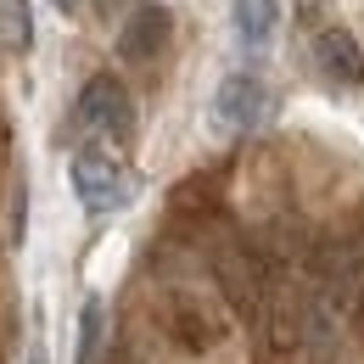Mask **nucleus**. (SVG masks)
I'll return each mask as SVG.
<instances>
[{"mask_svg":"<svg viewBox=\"0 0 364 364\" xmlns=\"http://www.w3.org/2000/svg\"><path fill=\"white\" fill-rule=\"evenodd\" d=\"M73 191H79V202L90 208V213H124L129 202H135V174H129V163L112 151V146H85L79 157H73Z\"/></svg>","mask_w":364,"mask_h":364,"instance_id":"nucleus-1","label":"nucleus"},{"mask_svg":"<svg viewBox=\"0 0 364 364\" xmlns=\"http://www.w3.org/2000/svg\"><path fill=\"white\" fill-rule=\"evenodd\" d=\"M163 325H168V336H174L180 353H213L219 336H225V319L213 314L202 297H191V291H174V297H168Z\"/></svg>","mask_w":364,"mask_h":364,"instance_id":"nucleus-5","label":"nucleus"},{"mask_svg":"<svg viewBox=\"0 0 364 364\" xmlns=\"http://www.w3.org/2000/svg\"><path fill=\"white\" fill-rule=\"evenodd\" d=\"M0 46H6V50H28V46H34L28 0H0Z\"/></svg>","mask_w":364,"mask_h":364,"instance_id":"nucleus-9","label":"nucleus"},{"mask_svg":"<svg viewBox=\"0 0 364 364\" xmlns=\"http://www.w3.org/2000/svg\"><path fill=\"white\" fill-rule=\"evenodd\" d=\"M23 230H28V185H11V247H23Z\"/></svg>","mask_w":364,"mask_h":364,"instance_id":"nucleus-11","label":"nucleus"},{"mask_svg":"<svg viewBox=\"0 0 364 364\" xmlns=\"http://www.w3.org/2000/svg\"><path fill=\"white\" fill-rule=\"evenodd\" d=\"M56 6H62V11H68V6H73V0H56Z\"/></svg>","mask_w":364,"mask_h":364,"instance_id":"nucleus-14","label":"nucleus"},{"mask_svg":"<svg viewBox=\"0 0 364 364\" xmlns=\"http://www.w3.org/2000/svg\"><path fill=\"white\" fill-rule=\"evenodd\" d=\"M23 364H50V359H46V342H34V348H28V359H23Z\"/></svg>","mask_w":364,"mask_h":364,"instance_id":"nucleus-12","label":"nucleus"},{"mask_svg":"<svg viewBox=\"0 0 364 364\" xmlns=\"http://www.w3.org/2000/svg\"><path fill=\"white\" fill-rule=\"evenodd\" d=\"M314 62L319 73L336 85V90H359L364 85V50H359V34L342 28V23H325L314 34Z\"/></svg>","mask_w":364,"mask_h":364,"instance_id":"nucleus-6","label":"nucleus"},{"mask_svg":"<svg viewBox=\"0 0 364 364\" xmlns=\"http://www.w3.org/2000/svg\"><path fill=\"white\" fill-rule=\"evenodd\" d=\"M213 280H219V291L230 297V309H235L241 319H264L269 286H264V264H258V252H247V247L225 241V247L213 252Z\"/></svg>","mask_w":364,"mask_h":364,"instance_id":"nucleus-3","label":"nucleus"},{"mask_svg":"<svg viewBox=\"0 0 364 364\" xmlns=\"http://www.w3.org/2000/svg\"><path fill=\"white\" fill-rule=\"evenodd\" d=\"M359 325H364V291H359Z\"/></svg>","mask_w":364,"mask_h":364,"instance_id":"nucleus-13","label":"nucleus"},{"mask_svg":"<svg viewBox=\"0 0 364 364\" xmlns=\"http://www.w3.org/2000/svg\"><path fill=\"white\" fill-rule=\"evenodd\" d=\"M269 85H264V73H230L225 85H219V95H213V118L225 124V129H235V135H247V129H258L264 118H269Z\"/></svg>","mask_w":364,"mask_h":364,"instance_id":"nucleus-4","label":"nucleus"},{"mask_svg":"<svg viewBox=\"0 0 364 364\" xmlns=\"http://www.w3.org/2000/svg\"><path fill=\"white\" fill-rule=\"evenodd\" d=\"M168 34H174V17H168V6H135L129 17H124V28H118V56L124 62H157V50L168 46Z\"/></svg>","mask_w":364,"mask_h":364,"instance_id":"nucleus-7","label":"nucleus"},{"mask_svg":"<svg viewBox=\"0 0 364 364\" xmlns=\"http://www.w3.org/2000/svg\"><path fill=\"white\" fill-rule=\"evenodd\" d=\"M101 331H107V309H101V297H90L85 314H79V359H73V364H95V353H101Z\"/></svg>","mask_w":364,"mask_h":364,"instance_id":"nucleus-10","label":"nucleus"},{"mask_svg":"<svg viewBox=\"0 0 364 364\" xmlns=\"http://www.w3.org/2000/svg\"><path fill=\"white\" fill-rule=\"evenodd\" d=\"M230 23H235V40L247 50L269 46L274 28H280V0H230Z\"/></svg>","mask_w":364,"mask_h":364,"instance_id":"nucleus-8","label":"nucleus"},{"mask_svg":"<svg viewBox=\"0 0 364 364\" xmlns=\"http://www.w3.org/2000/svg\"><path fill=\"white\" fill-rule=\"evenodd\" d=\"M73 129L124 146V140L135 135V101H129V90H124L112 73L85 79V90H79V101H73Z\"/></svg>","mask_w":364,"mask_h":364,"instance_id":"nucleus-2","label":"nucleus"}]
</instances>
